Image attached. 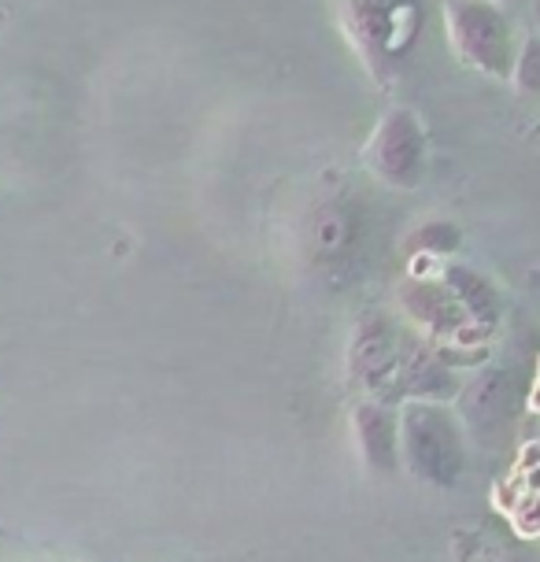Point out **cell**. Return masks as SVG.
<instances>
[{"label":"cell","mask_w":540,"mask_h":562,"mask_svg":"<svg viewBox=\"0 0 540 562\" xmlns=\"http://www.w3.org/2000/svg\"><path fill=\"white\" fill-rule=\"evenodd\" d=\"M363 164L370 175L389 189H412L423 186L426 178V126L412 108H393L382 115V123L374 126Z\"/></svg>","instance_id":"cell-4"},{"label":"cell","mask_w":540,"mask_h":562,"mask_svg":"<svg viewBox=\"0 0 540 562\" xmlns=\"http://www.w3.org/2000/svg\"><path fill=\"white\" fill-rule=\"evenodd\" d=\"M415 15L418 8L412 4H363V0L337 4V23L363 59V67L378 78V86H389L396 78V64L412 48L418 26Z\"/></svg>","instance_id":"cell-2"},{"label":"cell","mask_w":540,"mask_h":562,"mask_svg":"<svg viewBox=\"0 0 540 562\" xmlns=\"http://www.w3.org/2000/svg\"><path fill=\"white\" fill-rule=\"evenodd\" d=\"M389 393H396L400 400H407V404H445L448 396H455L452 367L441 363V356L423 345L400 348L396 374H393Z\"/></svg>","instance_id":"cell-7"},{"label":"cell","mask_w":540,"mask_h":562,"mask_svg":"<svg viewBox=\"0 0 540 562\" xmlns=\"http://www.w3.org/2000/svg\"><path fill=\"white\" fill-rule=\"evenodd\" d=\"M400 304H404L407 315H412L415 323H423V329H429L434 337H463L470 326L463 318V311L455 307V300L448 296V289L434 285V281H407L404 293H400Z\"/></svg>","instance_id":"cell-10"},{"label":"cell","mask_w":540,"mask_h":562,"mask_svg":"<svg viewBox=\"0 0 540 562\" xmlns=\"http://www.w3.org/2000/svg\"><path fill=\"white\" fill-rule=\"evenodd\" d=\"M445 34L452 53L466 67L499 78V82L511 78L518 48L511 42V23L496 4H488V0H452V4H445Z\"/></svg>","instance_id":"cell-3"},{"label":"cell","mask_w":540,"mask_h":562,"mask_svg":"<svg viewBox=\"0 0 540 562\" xmlns=\"http://www.w3.org/2000/svg\"><path fill=\"white\" fill-rule=\"evenodd\" d=\"M400 359V337L382 315H367L348 340V374L370 393H389Z\"/></svg>","instance_id":"cell-6"},{"label":"cell","mask_w":540,"mask_h":562,"mask_svg":"<svg viewBox=\"0 0 540 562\" xmlns=\"http://www.w3.org/2000/svg\"><path fill=\"white\" fill-rule=\"evenodd\" d=\"M400 422V467L429 488H455L466 470V437L445 404H404Z\"/></svg>","instance_id":"cell-1"},{"label":"cell","mask_w":540,"mask_h":562,"mask_svg":"<svg viewBox=\"0 0 540 562\" xmlns=\"http://www.w3.org/2000/svg\"><path fill=\"white\" fill-rule=\"evenodd\" d=\"M459 248V226L455 223H426L423 229H415L407 240V252H423V256H452Z\"/></svg>","instance_id":"cell-11"},{"label":"cell","mask_w":540,"mask_h":562,"mask_svg":"<svg viewBox=\"0 0 540 562\" xmlns=\"http://www.w3.org/2000/svg\"><path fill=\"white\" fill-rule=\"evenodd\" d=\"M537 59H540V45H537V37H529V42L515 53V64H511V82L522 89V93H537L540 89Z\"/></svg>","instance_id":"cell-12"},{"label":"cell","mask_w":540,"mask_h":562,"mask_svg":"<svg viewBox=\"0 0 540 562\" xmlns=\"http://www.w3.org/2000/svg\"><path fill=\"white\" fill-rule=\"evenodd\" d=\"M455 411L452 415L459 418V426H466L470 434L477 437H496L507 422L515 418V374L504 367H485L477 370L474 378L466 381L463 389H455Z\"/></svg>","instance_id":"cell-5"},{"label":"cell","mask_w":540,"mask_h":562,"mask_svg":"<svg viewBox=\"0 0 540 562\" xmlns=\"http://www.w3.org/2000/svg\"><path fill=\"white\" fill-rule=\"evenodd\" d=\"M445 289H448V296L455 300V307L463 311L466 323L474 326L482 337L488 334V329L499 326V311H504V304H499V293H496L493 281L477 274L474 267L448 263L445 267Z\"/></svg>","instance_id":"cell-9"},{"label":"cell","mask_w":540,"mask_h":562,"mask_svg":"<svg viewBox=\"0 0 540 562\" xmlns=\"http://www.w3.org/2000/svg\"><path fill=\"white\" fill-rule=\"evenodd\" d=\"M352 434L359 459L374 474H396L400 470V422L385 400H363L352 411Z\"/></svg>","instance_id":"cell-8"}]
</instances>
